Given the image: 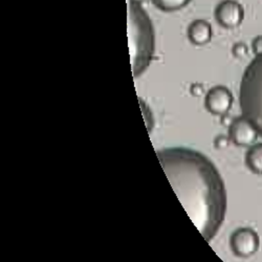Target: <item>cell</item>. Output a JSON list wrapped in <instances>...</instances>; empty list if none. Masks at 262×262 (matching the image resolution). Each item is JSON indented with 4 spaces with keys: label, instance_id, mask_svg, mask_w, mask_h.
I'll return each instance as SVG.
<instances>
[{
    "label": "cell",
    "instance_id": "1",
    "mask_svg": "<svg viewBox=\"0 0 262 262\" xmlns=\"http://www.w3.org/2000/svg\"><path fill=\"white\" fill-rule=\"evenodd\" d=\"M157 156L190 220L210 243L227 211L223 178L203 154L183 147L159 150Z\"/></svg>",
    "mask_w": 262,
    "mask_h": 262
},
{
    "label": "cell",
    "instance_id": "2",
    "mask_svg": "<svg viewBox=\"0 0 262 262\" xmlns=\"http://www.w3.org/2000/svg\"><path fill=\"white\" fill-rule=\"evenodd\" d=\"M128 39L135 78L149 67L155 55V30L151 20L139 0L128 2Z\"/></svg>",
    "mask_w": 262,
    "mask_h": 262
},
{
    "label": "cell",
    "instance_id": "3",
    "mask_svg": "<svg viewBox=\"0 0 262 262\" xmlns=\"http://www.w3.org/2000/svg\"><path fill=\"white\" fill-rule=\"evenodd\" d=\"M239 104L246 118L262 137V54L250 62L239 86Z\"/></svg>",
    "mask_w": 262,
    "mask_h": 262
},
{
    "label": "cell",
    "instance_id": "4",
    "mask_svg": "<svg viewBox=\"0 0 262 262\" xmlns=\"http://www.w3.org/2000/svg\"><path fill=\"white\" fill-rule=\"evenodd\" d=\"M259 236L251 228H239L232 235L230 246L232 252L238 257H250L259 249Z\"/></svg>",
    "mask_w": 262,
    "mask_h": 262
},
{
    "label": "cell",
    "instance_id": "5",
    "mask_svg": "<svg viewBox=\"0 0 262 262\" xmlns=\"http://www.w3.org/2000/svg\"><path fill=\"white\" fill-rule=\"evenodd\" d=\"M218 25L226 29H234L243 24L245 9L236 0H223L217 5L214 12Z\"/></svg>",
    "mask_w": 262,
    "mask_h": 262
},
{
    "label": "cell",
    "instance_id": "6",
    "mask_svg": "<svg viewBox=\"0 0 262 262\" xmlns=\"http://www.w3.org/2000/svg\"><path fill=\"white\" fill-rule=\"evenodd\" d=\"M233 101V95L228 87L216 85L207 93L205 98V107L212 115L225 116L232 108Z\"/></svg>",
    "mask_w": 262,
    "mask_h": 262
},
{
    "label": "cell",
    "instance_id": "7",
    "mask_svg": "<svg viewBox=\"0 0 262 262\" xmlns=\"http://www.w3.org/2000/svg\"><path fill=\"white\" fill-rule=\"evenodd\" d=\"M229 138L236 146H248L256 142L258 133L243 116L235 118L229 127Z\"/></svg>",
    "mask_w": 262,
    "mask_h": 262
},
{
    "label": "cell",
    "instance_id": "8",
    "mask_svg": "<svg viewBox=\"0 0 262 262\" xmlns=\"http://www.w3.org/2000/svg\"><path fill=\"white\" fill-rule=\"evenodd\" d=\"M212 26L207 20H194L188 28V39L194 46H204L212 39Z\"/></svg>",
    "mask_w": 262,
    "mask_h": 262
},
{
    "label": "cell",
    "instance_id": "9",
    "mask_svg": "<svg viewBox=\"0 0 262 262\" xmlns=\"http://www.w3.org/2000/svg\"><path fill=\"white\" fill-rule=\"evenodd\" d=\"M246 165L253 173L262 176V143H257L248 150Z\"/></svg>",
    "mask_w": 262,
    "mask_h": 262
},
{
    "label": "cell",
    "instance_id": "10",
    "mask_svg": "<svg viewBox=\"0 0 262 262\" xmlns=\"http://www.w3.org/2000/svg\"><path fill=\"white\" fill-rule=\"evenodd\" d=\"M151 4L163 12H174L187 7L191 0H150Z\"/></svg>",
    "mask_w": 262,
    "mask_h": 262
},
{
    "label": "cell",
    "instance_id": "11",
    "mask_svg": "<svg viewBox=\"0 0 262 262\" xmlns=\"http://www.w3.org/2000/svg\"><path fill=\"white\" fill-rule=\"evenodd\" d=\"M233 53L237 58H244L248 54V49L244 43H237L233 49Z\"/></svg>",
    "mask_w": 262,
    "mask_h": 262
},
{
    "label": "cell",
    "instance_id": "12",
    "mask_svg": "<svg viewBox=\"0 0 262 262\" xmlns=\"http://www.w3.org/2000/svg\"><path fill=\"white\" fill-rule=\"evenodd\" d=\"M252 49L255 55L262 54V35L257 36L252 42Z\"/></svg>",
    "mask_w": 262,
    "mask_h": 262
}]
</instances>
